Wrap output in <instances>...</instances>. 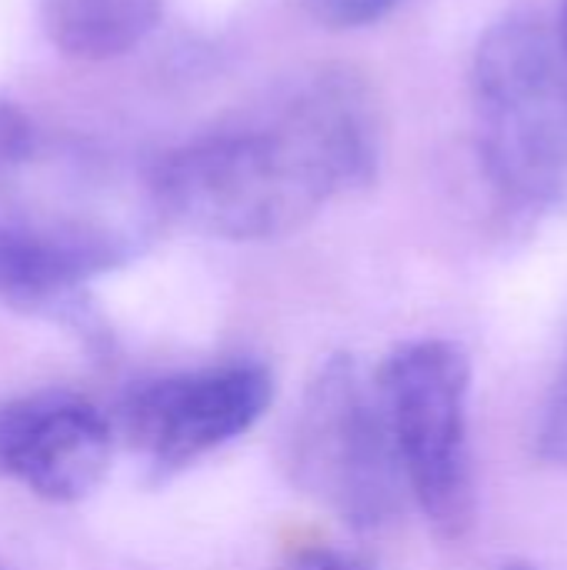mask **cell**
I'll return each instance as SVG.
<instances>
[{
    "instance_id": "cell-1",
    "label": "cell",
    "mask_w": 567,
    "mask_h": 570,
    "mask_svg": "<svg viewBox=\"0 0 567 570\" xmlns=\"http://www.w3.org/2000/svg\"><path fill=\"white\" fill-rule=\"evenodd\" d=\"M381 150L384 110L374 83L348 63H328L264 114L154 160V184L174 224L217 240H274L368 187Z\"/></svg>"
},
{
    "instance_id": "cell-2",
    "label": "cell",
    "mask_w": 567,
    "mask_h": 570,
    "mask_svg": "<svg viewBox=\"0 0 567 570\" xmlns=\"http://www.w3.org/2000/svg\"><path fill=\"white\" fill-rule=\"evenodd\" d=\"M167 224L154 164L37 130L0 100V301L57 311Z\"/></svg>"
},
{
    "instance_id": "cell-3",
    "label": "cell",
    "mask_w": 567,
    "mask_h": 570,
    "mask_svg": "<svg viewBox=\"0 0 567 570\" xmlns=\"http://www.w3.org/2000/svg\"><path fill=\"white\" fill-rule=\"evenodd\" d=\"M471 117L485 177L511 210L567 207V40L558 20L515 10L481 33Z\"/></svg>"
},
{
    "instance_id": "cell-4",
    "label": "cell",
    "mask_w": 567,
    "mask_h": 570,
    "mask_svg": "<svg viewBox=\"0 0 567 570\" xmlns=\"http://www.w3.org/2000/svg\"><path fill=\"white\" fill-rule=\"evenodd\" d=\"M408 498L441 541H461L475 524L471 364L444 337L398 344L374 374Z\"/></svg>"
},
{
    "instance_id": "cell-5",
    "label": "cell",
    "mask_w": 567,
    "mask_h": 570,
    "mask_svg": "<svg viewBox=\"0 0 567 570\" xmlns=\"http://www.w3.org/2000/svg\"><path fill=\"white\" fill-rule=\"evenodd\" d=\"M294 481L358 531L398 518L408 488L374 377L338 354L304 391L291 431Z\"/></svg>"
},
{
    "instance_id": "cell-6",
    "label": "cell",
    "mask_w": 567,
    "mask_h": 570,
    "mask_svg": "<svg viewBox=\"0 0 567 570\" xmlns=\"http://www.w3.org/2000/svg\"><path fill=\"white\" fill-rule=\"evenodd\" d=\"M274 401V374L257 361L207 364L130 391L120 424L130 451L170 478L244 438Z\"/></svg>"
},
{
    "instance_id": "cell-7",
    "label": "cell",
    "mask_w": 567,
    "mask_h": 570,
    "mask_svg": "<svg viewBox=\"0 0 567 570\" xmlns=\"http://www.w3.org/2000/svg\"><path fill=\"white\" fill-rule=\"evenodd\" d=\"M114 431L84 394L40 387L0 401V474L50 504L90 498L110 468Z\"/></svg>"
},
{
    "instance_id": "cell-8",
    "label": "cell",
    "mask_w": 567,
    "mask_h": 570,
    "mask_svg": "<svg viewBox=\"0 0 567 570\" xmlns=\"http://www.w3.org/2000/svg\"><path fill=\"white\" fill-rule=\"evenodd\" d=\"M50 43L70 60H114L157 27L164 0H37Z\"/></svg>"
},
{
    "instance_id": "cell-9",
    "label": "cell",
    "mask_w": 567,
    "mask_h": 570,
    "mask_svg": "<svg viewBox=\"0 0 567 570\" xmlns=\"http://www.w3.org/2000/svg\"><path fill=\"white\" fill-rule=\"evenodd\" d=\"M535 454L545 464L567 471V337L565 347H561L558 371L551 377V387H548L545 404H541V414H538Z\"/></svg>"
},
{
    "instance_id": "cell-10",
    "label": "cell",
    "mask_w": 567,
    "mask_h": 570,
    "mask_svg": "<svg viewBox=\"0 0 567 570\" xmlns=\"http://www.w3.org/2000/svg\"><path fill=\"white\" fill-rule=\"evenodd\" d=\"M401 0H301L304 13L324 30H361L381 23Z\"/></svg>"
},
{
    "instance_id": "cell-11",
    "label": "cell",
    "mask_w": 567,
    "mask_h": 570,
    "mask_svg": "<svg viewBox=\"0 0 567 570\" xmlns=\"http://www.w3.org/2000/svg\"><path fill=\"white\" fill-rule=\"evenodd\" d=\"M281 570H364L351 554H344L334 544H321V541H304L294 544L284 554Z\"/></svg>"
},
{
    "instance_id": "cell-12",
    "label": "cell",
    "mask_w": 567,
    "mask_h": 570,
    "mask_svg": "<svg viewBox=\"0 0 567 570\" xmlns=\"http://www.w3.org/2000/svg\"><path fill=\"white\" fill-rule=\"evenodd\" d=\"M501 570H541V568H535V564H528V561H515V564H505Z\"/></svg>"
},
{
    "instance_id": "cell-13",
    "label": "cell",
    "mask_w": 567,
    "mask_h": 570,
    "mask_svg": "<svg viewBox=\"0 0 567 570\" xmlns=\"http://www.w3.org/2000/svg\"><path fill=\"white\" fill-rule=\"evenodd\" d=\"M558 27H561V33H565V40H567V3H565V10H561V17H558Z\"/></svg>"
}]
</instances>
